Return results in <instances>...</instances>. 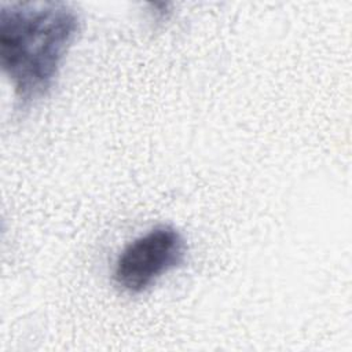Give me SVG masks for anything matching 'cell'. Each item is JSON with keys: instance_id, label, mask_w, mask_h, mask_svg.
<instances>
[{"instance_id": "6da1fadb", "label": "cell", "mask_w": 352, "mask_h": 352, "mask_svg": "<svg viewBox=\"0 0 352 352\" xmlns=\"http://www.w3.org/2000/svg\"><path fill=\"white\" fill-rule=\"evenodd\" d=\"M80 32L66 3H11L0 7V66L19 109L45 98Z\"/></svg>"}, {"instance_id": "7a4b0ae2", "label": "cell", "mask_w": 352, "mask_h": 352, "mask_svg": "<svg viewBox=\"0 0 352 352\" xmlns=\"http://www.w3.org/2000/svg\"><path fill=\"white\" fill-rule=\"evenodd\" d=\"M187 245L172 226H157L129 242L114 265V283L129 294L151 287L162 275L183 265Z\"/></svg>"}]
</instances>
